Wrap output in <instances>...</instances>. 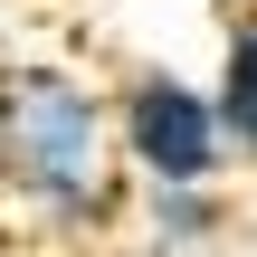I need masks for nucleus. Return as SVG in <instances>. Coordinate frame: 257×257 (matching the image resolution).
Listing matches in <instances>:
<instances>
[{
	"mask_svg": "<svg viewBox=\"0 0 257 257\" xmlns=\"http://www.w3.org/2000/svg\"><path fill=\"white\" fill-rule=\"evenodd\" d=\"M0 200L38 238H105L134 210L105 86L76 57H10L0 67Z\"/></svg>",
	"mask_w": 257,
	"mask_h": 257,
	"instance_id": "obj_1",
	"label": "nucleus"
},
{
	"mask_svg": "<svg viewBox=\"0 0 257 257\" xmlns=\"http://www.w3.org/2000/svg\"><path fill=\"white\" fill-rule=\"evenodd\" d=\"M105 114H114V153H124V181L134 191H210L229 172L210 86L181 76V67H153V57L124 67L105 86Z\"/></svg>",
	"mask_w": 257,
	"mask_h": 257,
	"instance_id": "obj_2",
	"label": "nucleus"
},
{
	"mask_svg": "<svg viewBox=\"0 0 257 257\" xmlns=\"http://www.w3.org/2000/svg\"><path fill=\"white\" fill-rule=\"evenodd\" d=\"M210 114H219V143L257 162V38L229 29V48H219V76H210Z\"/></svg>",
	"mask_w": 257,
	"mask_h": 257,
	"instance_id": "obj_3",
	"label": "nucleus"
},
{
	"mask_svg": "<svg viewBox=\"0 0 257 257\" xmlns=\"http://www.w3.org/2000/svg\"><path fill=\"white\" fill-rule=\"evenodd\" d=\"M219 219H229L219 181L210 191H143V238L153 248H200V238H219Z\"/></svg>",
	"mask_w": 257,
	"mask_h": 257,
	"instance_id": "obj_4",
	"label": "nucleus"
},
{
	"mask_svg": "<svg viewBox=\"0 0 257 257\" xmlns=\"http://www.w3.org/2000/svg\"><path fill=\"white\" fill-rule=\"evenodd\" d=\"M229 29H238V38H257V0H238V19H229Z\"/></svg>",
	"mask_w": 257,
	"mask_h": 257,
	"instance_id": "obj_5",
	"label": "nucleus"
}]
</instances>
